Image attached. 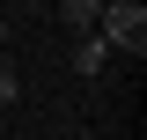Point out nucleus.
<instances>
[{
  "label": "nucleus",
  "instance_id": "39448f33",
  "mask_svg": "<svg viewBox=\"0 0 147 140\" xmlns=\"http://www.w3.org/2000/svg\"><path fill=\"white\" fill-rule=\"evenodd\" d=\"M0 133H7V118H0Z\"/></svg>",
  "mask_w": 147,
  "mask_h": 140
},
{
  "label": "nucleus",
  "instance_id": "f03ea898",
  "mask_svg": "<svg viewBox=\"0 0 147 140\" xmlns=\"http://www.w3.org/2000/svg\"><path fill=\"white\" fill-rule=\"evenodd\" d=\"M74 67H81V74H103V67H110V44H103L96 30H81V44H74Z\"/></svg>",
  "mask_w": 147,
  "mask_h": 140
},
{
  "label": "nucleus",
  "instance_id": "20e7f679",
  "mask_svg": "<svg viewBox=\"0 0 147 140\" xmlns=\"http://www.w3.org/2000/svg\"><path fill=\"white\" fill-rule=\"evenodd\" d=\"M7 103H15V74L0 67V111H7Z\"/></svg>",
  "mask_w": 147,
  "mask_h": 140
},
{
  "label": "nucleus",
  "instance_id": "f257e3e1",
  "mask_svg": "<svg viewBox=\"0 0 147 140\" xmlns=\"http://www.w3.org/2000/svg\"><path fill=\"white\" fill-rule=\"evenodd\" d=\"M96 37H103L110 52H147V7H140V0H103Z\"/></svg>",
  "mask_w": 147,
  "mask_h": 140
},
{
  "label": "nucleus",
  "instance_id": "7ed1b4c3",
  "mask_svg": "<svg viewBox=\"0 0 147 140\" xmlns=\"http://www.w3.org/2000/svg\"><path fill=\"white\" fill-rule=\"evenodd\" d=\"M59 15H66L74 30H96V15H103V0H59Z\"/></svg>",
  "mask_w": 147,
  "mask_h": 140
}]
</instances>
